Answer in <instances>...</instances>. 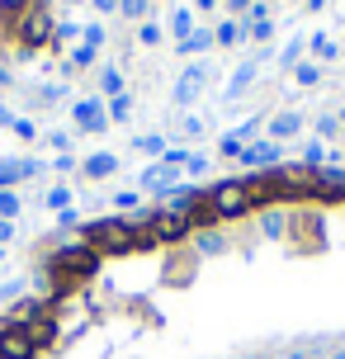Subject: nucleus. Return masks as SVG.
<instances>
[{"label": "nucleus", "instance_id": "f257e3e1", "mask_svg": "<svg viewBox=\"0 0 345 359\" xmlns=\"http://www.w3.org/2000/svg\"><path fill=\"white\" fill-rule=\"evenodd\" d=\"M86 236H90V246L95 251H104V255H123V251H133L142 236L128 227L123 217H104V222H90L86 227Z\"/></svg>", "mask_w": 345, "mask_h": 359}, {"label": "nucleus", "instance_id": "f03ea898", "mask_svg": "<svg viewBox=\"0 0 345 359\" xmlns=\"http://www.w3.org/2000/svg\"><path fill=\"white\" fill-rule=\"evenodd\" d=\"M251 203H255V198L246 194L241 180H222V184L208 189V213H213V217H241Z\"/></svg>", "mask_w": 345, "mask_h": 359}, {"label": "nucleus", "instance_id": "7ed1b4c3", "mask_svg": "<svg viewBox=\"0 0 345 359\" xmlns=\"http://www.w3.org/2000/svg\"><path fill=\"white\" fill-rule=\"evenodd\" d=\"M48 269H53V274H76V279H86V274L100 269V255H95L90 246H62V251H53Z\"/></svg>", "mask_w": 345, "mask_h": 359}, {"label": "nucleus", "instance_id": "20e7f679", "mask_svg": "<svg viewBox=\"0 0 345 359\" xmlns=\"http://www.w3.org/2000/svg\"><path fill=\"white\" fill-rule=\"evenodd\" d=\"M38 355V341H34V331L29 326H0V359H34Z\"/></svg>", "mask_w": 345, "mask_h": 359}, {"label": "nucleus", "instance_id": "39448f33", "mask_svg": "<svg viewBox=\"0 0 345 359\" xmlns=\"http://www.w3.org/2000/svg\"><path fill=\"white\" fill-rule=\"evenodd\" d=\"M189 227H194V213H175V208H165V213H156V217H151V241L170 246V241L189 236Z\"/></svg>", "mask_w": 345, "mask_h": 359}, {"label": "nucleus", "instance_id": "423d86ee", "mask_svg": "<svg viewBox=\"0 0 345 359\" xmlns=\"http://www.w3.org/2000/svg\"><path fill=\"white\" fill-rule=\"evenodd\" d=\"M53 34H57V29H53V15H48L43 5H29V10H24V19H19V38H24V43H48Z\"/></svg>", "mask_w": 345, "mask_h": 359}, {"label": "nucleus", "instance_id": "0eeeda50", "mask_svg": "<svg viewBox=\"0 0 345 359\" xmlns=\"http://www.w3.org/2000/svg\"><path fill=\"white\" fill-rule=\"evenodd\" d=\"M279 156H284V151H279V142H270V137H265V142H246L236 161L251 165V170H274V165H279Z\"/></svg>", "mask_w": 345, "mask_h": 359}, {"label": "nucleus", "instance_id": "6e6552de", "mask_svg": "<svg viewBox=\"0 0 345 359\" xmlns=\"http://www.w3.org/2000/svg\"><path fill=\"white\" fill-rule=\"evenodd\" d=\"M76 128H81V133H104V128H109V109L100 104V100H76Z\"/></svg>", "mask_w": 345, "mask_h": 359}, {"label": "nucleus", "instance_id": "1a4fd4ad", "mask_svg": "<svg viewBox=\"0 0 345 359\" xmlns=\"http://www.w3.org/2000/svg\"><path fill=\"white\" fill-rule=\"evenodd\" d=\"M175 184H180V170L165 165V161H156V165H147V170H142V189H147V194H170Z\"/></svg>", "mask_w": 345, "mask_h": 359}, {"label": "nucleus", "instance_id": "9d476101", "mask_svg": "<svg viewBox=\"0 0 345 359\" xmlns=\"http://www.w3.org/2000/svg\"><path fill=\"white\" fill-rule=\"evenodd\" d=\"M203 86H208V67L194 62V67H184V76L175 81V100L189 104V100H199V95H203Z\"/></svg>", "mask_w": 345, "mask_h": 359}, {"label": "nucleus", "instance_id": "9b49d317", "mask_svg": "<svg viewBox=\"0 0 345 359\" xmlns=\"http://www.w3.org/2000/svg\"><path fill=\"white\" fill-rule=\"evenodd\" d=\"M312 189L341 198L345 194V170H336V165H317V170H312Z\"/></svg>", "mask_w": 345, "mask_h": 359}, {"label": "nucleus", "instance_id": "f8f14e48", "mask_svg": "<svg viewBox=\"0 0 345 359\" xmlns=\"http://www.w3.org/2000/svg\"><path fill=\"white\" fill-rule=\"evenodd\" d=\"M255 76H260V62H241V67H236V76L232 81H227V100H241V95H246V90L255 86Z\"/></svg>", "mask_w": 345, "mask_h": 359}, {"label": "nucleus", "instance_id": "ddd939ff", "mask_svg": "<svg viewBox=\"0 0 345 359\" xmlns=\"http://www.w3.org/2000/svg\"><path fill=\"white\" fill-rule=\"evenodd\" d=\"M38 170H43L38 161H0V189H10V184H19V180L38 175Z\"/></svg>", "mask_w": 345, "mask_h": 359}, {"label": "nucleus", "instance_id": "4468645a", "mask_svg": "<svg viewBox=\"0 0 345 359\" xmlns=\"http://www.w3.org/2000/svg\"><path fill=\"white\" fill-rule=\"evenodd\" d=\"M114 170H119V156H114V151H95L90 161H86V175L90 180H104V175H114Z\"/></svg>", "mask_w": 345, "mask_h": 359}, {"label": "nucleus", "instance_id": "2eb2a0df", "mask_svg": "<svg viewBox=\"0 0 345 359\" xmlns=\"http://www.w3.org/2000/svg\"><path fill=\"white\" fill-rule=\"evenodd\" d=\"M298 128H303L298 114H279V118H270V142H284V137H293Z\"/></svg>", "mask_w": 345, "mask_h": 359}, {"label": "nucleus", "instance_id": "dca6fc26", "mask_svg": "<svg viewBox=\"0 0 345 359\" xmlns=\"http://www.w3.org/2000/svg\"><path fill=\"white\" fill-rule=\"evenodd\" d=\"M123 72H119V67H104V72H100V90H104V95H114V100H119V95H123Z\"/></svg>", "mask_w": 345, "mask_h": 359}, {"label": "nucleus", "instance_id": "f3484780", "mask_svg": "<svg viewBox=\"0 0 345 359\" xmlns=\"http://www.w3.org/2000/svg\"><path fill=\"white\" fill-rule=\"evenodd\" d=\"M175 48H180L184 57H189V53H203V48H213V34H208V29H194V34L184 38V43H175Z\"/></svg>", "mask_w": 345, "mask_h": 359}, {"label": "nucleus", "instance_id": "a211bd4d", "mask_svg": "<svg viewBox=\"0 0 345 359\" xmlns=\"http://www.w3.org/2000/svg\"><path fill=\"white\" fill-rule=\"evenodd\" d=\"M284 227H289V217L279 213V208H265V217H260V232H265V236H284Z\"/></svg>", "mask_w": 345, "mask_h": 359}, {"label": "nucleus", "instance_id": "6ab92c4d", "mask_svg": "<svg viewBox=\"0 0 345 359\" xmlns=\"http://www.w3.org/2000/svg\"><path fill=\"white\" fill-rule=\"evenodd\" d=\"M293 81H298V86H317V81H322V67H317V62H298V67H293Z\"/></svg>", "mask_w": 345, "mask_h": 359}, {"label": "nucleus", "instance_id": "aec40b11", "mask_svg": "<svg viewBox=\"0 0 345 359\" xmlns=\"http://www.w3.org/2000/svg\"><path fill=\"white\" fill-rule=\"evenodd\" d=\"M170 34L180 38V43L194 34V19H189V10H175V19H170Z\"/></svg>", "mask_w": 345, "mask_h": 359}, {"label": "nucleus", "instance_id": "412c9836", "mask_svg": "<svg viewBox=\"0 0 345 359\" xmlns=\"http://www.w3.org/2000/svg\"><path fill=\"white\" fill-rule=\"evenodd\" d=\"M236 38H241V24H218V34H213V43H222V48H236Z\"/></svg>", "mask_w": 345, "mask_h": 359}, {"label": "nucleus", "instance_id": "4be33fe9", "mask_svg": "<svg viewBox=\"0 0 345 359\" xmlns=\"http://www.w3.org/2000/svg\"><path fill=\"white\" fill-rule=\"evenodd\" d=\"M194 246H199V255H218V251H222V246H227V241H222V236H218V232H203V236H199V241H194Z\"/></svg>", "mask_w": 345, "mask_h": 359}, {"label": "nucleus", "instance_id": "5701e85b", "mask_svg": "<svg viewBox=\"0 0 345 359\" xmlns=\"http://www.w3.org/2000/svg\"><path fill=\"white\" fill-rule=\"evenodd\" d=\"M180 170H189V180L203 175V170H208V156H199V151H184V165H180Z\"/></svg>", "mask_w": 345, "mask_h": 359}, {"label": "nucleus", "instance_id": "b1692460", "mask_svg": "<svg viewBox=\"0 0 345 359\" xmlns=\"http://www.w3.org/2000/svg\"><path fill=\"white\" fill-rule=\"evenodd\" d=\"M308 43H312V53L322 57V62H327V57H336V43H331L327 34H317V38H308Z\"/></svg>", "mask_w": 345, "mask_h": 359}, {"label": "nucleus", "instance_id": "393cba45", "mask_svg": "<svg viewBox=\"0 0 345 359\" xmlns=\"http://www.w3.org/2000/svg\"><path fill=\"white\" fill-rule=\"evenodd\" d=\"M15 213H19V194H10V189H0V217L10 222Z\"/></svg>", "mask_w": 345, "mask_h": 359}, {"label": "nucleus", "instance_id": "a878e982", "mask_svg": "<svg viewBox=\"0 0 345 359\" xmlns=\"http://www.w3.org/2000/svg\"><path fill=\"white\" fill-rule=\"evenodd\" d=\"M322 156H327V151H322V142H303V165H312V170H317V165H322Z\"/></svg>", "mask_w": 345, "mask_h": 359}, {"label": "nucleus", "instance_id": "bb28decb", "mask_svg": "<svg viewBox=\"0 0 345 359\" xmlns=\"http://www.w3.org/2000/svg\"><path fill=\"white\" fill-rule=\"evenodd\" d=\"M48 208H57V213H62V208H72V189H62V184H57L53 194H48Z\"/></svg>", "mask_w": 345, "mask_h": 359}, {"label": "nucleus", "instance_id": "cd10ccee", "mask_svg": "<svg viewBox=\"0 0 345 359\" xmlns=\"http://www.w3.org/2000/svg\"><path fill=\"white\" fill-rule=\"evenodd\" d=\"M119 10H123L128 19H142L147 10H151V5H147V0H119Z\"/></svg>", "mask_w": 345, "mask_h": 359}, {"label": "nucleus", "instance_id": "c85d7f7f", "mask_svg": "<svg viewBox=\"0 0 345 359\" xmlns=\"http://www.w3.org/2000/svg\"><path fill=\"white\" fill-rule=\"evenodd\" d=\"M137 151H151V156H165V142L151 133V137H137Z\"/></svg>", "mask_w": 345, "mask_h": 359}, {"label": "nucleus", "instance_id": "c756f323", "mask_svg": "<svg viewBox=\"0 0 345 359\" xmlns=\"http://www.w3.org/2000/svg\"><path fill=\"white\" fill-rule=\"evenodd\" d=\"M241 147H246V142H241L236 133H227V137L218 142V151H222V156H241Z\"/></svg>", "mask_w": 345, "mask_h": 359}, {"label": "nucleus", "instance_id": "7c9ffc66", "mask_svg": "<svg viewBox=\"0 0 345 359\" xmlns=\"http://www.w3.org/2000/svg\"><path fill=\"white\" fill-rule=\"evenodd\" d=\"M246 34H251L255 43H270V34H274V24H270V19H260V24H251V29H246Z\"/></svg>", "mask_w": 345, "mask_h": 359}, {"label": "nucleus", "instance_id": "2f4dec72", "mask_svg": "<svg viewBox=\"0 0 345 359\" xmlns=\"http://www.w3.org/2000/svg\"><path fill=\"white\" fill-rule=\"evenodd\" d=\"M137 43L156 48V43H161V29H156V24H142V29H137Z\"/></svg>", "mask_w": 345, "mask_h": 359}, {"label": "nucleus", "instance_id": "473e14b6", "mask_svg": "<svg viewBox=\"0 0 345 359\" xmlns=\"http://www.w3.org/2000/svg\"><path fill=\"white\" fill-rule=\"evenodd\" d=\"M10 128H15V137H24V142H34V137H38V128L29 123V118H15Z\"/></svg>", "mask_w": 345, "mask_h": 359}, {"label": "nucleus", "instance_id": "72a5a7b5", "mask_svg": "<svg viewBox=\"0 0 345 359\" xmlns=\"http://www.w3.org/2000/svg\"><path fill=\"white\" fill-rule=\"evenodd\" d=\"M100 43H104V29H100V24H86V48L100 53Z\"/></svg>", "mask_w": 345, "mask_h": 359}, {"label": "nucleus", "instance_id": "f704fd0d", "mask_svg": "<svg viewBox=\"0 0 345 359\" xmlns=\"http://www.w3.org/2000/svg\"><path fill=\"white\" fill-rule=\"evenodd\" d=\"M90 62H95V48H86V43H81V48L72 53V67H90Z\"/></svg>", "mask_w": 345, "mask_h": 359}, {"label": "nucleus", "instance_id": "c9c22d12", "mask_svg": "<svg viewBox=\"0 0 345 359\" xmlns=\"http://www.w3.org/2000/svg\"><path fill=\"white\" fill-rule=\"evenodd\" d=\"M109 118H114V123H123V118H128V95H119V100H114Z\"/></svg>", "mask_w": 345, "mask_h": 359}, {"label": "nucleus", "instance_id": "e433bc0d", "mask_svg": "<svg viewBox=\"0 0 345 359\" xmlns=\"http://www.w3.org/2000/svg\"><path fill=\"white\" fill-rule=\"evenodd\" d=\"M29 10V0H0V15H24Z\"/></svg>", "mask_w": 345, "mask_h": 359}, {"label": "nucleus", "instance_id": "4c0bfd02", "mask_svg": "<svg viewBox=\"0 0 345 359\" xmlns=\"http://www.w3.org/2000/svg\"><path fill=\"white\" fill-rule=\"evenodd\" d=\"M180 133H189V137H199V133H203V118H194V114H189V118H180Z\"/></svg>", "mask_w": 345, "mask_h": 359}, {"label": "nucleus", "instance_id": "58836bf2", "mask_svg": "<svg viewBox=\"0 0 345 359\" xmlns=\"http://www.w3.org/2000/svg\"><path fill=\"white\" fill-rule=\"evenodd\" d=\"M57 95H62V90H57V86H43V90H38V95H34V100H43V104H53Z\"/></svg>", "mask_w": 345, "mask_h": 359}, {"label": "nucleus", "instance_id": "ea45409f", "mask_svg": "<svg viewBox=\"0 0 345 359\" xmlns=\"http://www.w3.org/2000/svg\"><path fill=\"white\" fill-rule=\"evenodd\" d=\"M317 133L322 137H336V118H317Z\"/></svg>", "mask_w": 345, "mask_h": 359}, {"label": "nucleus", "instance_id": "a19ab883", "mask_svg": "<svg viewBox=\"0 0 345 359\" xmlns=\"http://www.w3.org/2000/svg\"><path fill=\"white\" fill-rule=\"evenodd\" d=\"M10 236H15V222H5V217H0V246H5Z\"/></svg>", "mask_w": 345, "mask_h": 359}, {"label": "nucleus", "instance_id": "79ce46f5", "mask_svg": "<svg viewBox=\"0 0 345 359\" xmlns=\"http://www.w3.org/2000/svg\"><path fill=\"white\" fill-rule=\"evenodd\" d=\"M90 5H95V10H100V15H109V10H114V5H119V0H90Z\"/></svg>", "mask_w": 345, "mask_h": 359}, {"label": "nucleus", "instance_id": "37998d69", "mask_svg": "<svg viewBox=\"0 0 345 359\" xmlns=\"http://www.w3.org/2000/svg\"><path fill=\"white\" fill-rule=\"evenodd\" d=\"M255 0H227V10H251Z\"/></svg>", "mask_w": 345, "mask_h": 359}, {"label": "nucleus", "instance_id": "c03bdc74", "mask_svg": "<svg viewBox=\"0 0 345 359\" xmlns=\"http://www.w3.org/2000/svg\"><path fill=\"white\" fill-rule=\"evenodd\" d=\"M5 123H15V114H10V109L0 104V128H5Z\"/></svg>", "mask_w": 345, "mask_h": 359}, {"label": "nucleus", "instance_id": "a18cd8bd", "mask_svg": "<svg viewBox=\"0 0 345 359\" xmlns=\"http://www.w3.org/2000/svg\"><path fill=\"white\" fill-rule=\"evenodd\" d=\"M322 5H327V0H308V5H303V10H322Z\"/></svg>", "mask_w": 345, "mask_h": 359}, {"label": "nucleus", "instance_id": "49530a36", "mask_svg": "<svg viewBox=\"0 0 345 359\" xmlns=\"http://www.w3.org/2000/svg\"><path fill=\"white\" fill-rule=\"evenodd\" d=\"M0 86H10V72H5V67H0Z\"/></svg>", "mask_w": 345, "mask_h": 359}, {"label": "nucleus", "instance_id": "de8ad7c7", "mask_svg": "<svg viewBox=\"0 0 345 359\" xmlns=\"http://www.w3.org/2000/svg\"><path fill=\"white\" fill-rule=\"evenodd\" d=\"M62 5H76V0H62Z\"/></svg>", "mask_w": 345, "mask_h": 359}, {"label": "nucleus", "instance_id": "09e8293b", "mask_svg": "<svg viewBox=\"0 0 345 359\" xmlns=\"http://www.w3.org/2000/svg\"><path fill=\"white\" fill-rule=\"evenodd\" d=\"M341 123H345V109H341Z\"/></svg>", "mask_w": 345, "mask_h": 359}]
</instances>
